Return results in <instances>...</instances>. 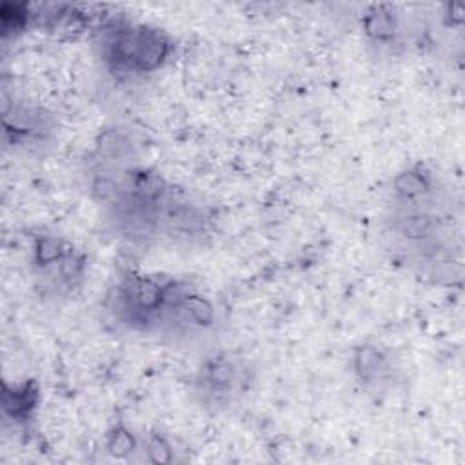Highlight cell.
Instances as JSON below:
<instances>
[{
    "instance_id": "8992f818",
    "label": "cell",
    "mask_w": 465,
    "mask_h": 465,
    "mask_svg": "<svg viewBox=\"0 0 465 465\" xmlns=\"http://www.w3.org/2000/svg\"><path fill=\"white\" fill-rule=\"evenodd\" d=\"M351 371L363 389L381 391L398 376V361L389 347L361 343L351 354Z\"/></svg>"
},
{
    "instance_id": "5b68a950",
    "label": "cell",
    "mask_w": 465,
    "mask_h": 465,
    "mask_svg": "<svg viewBox=\"0 0 465 465\" xmlns=\"http://www.w3.org/2000/svg\"><path fill=\"white\" fill-rule=\"evenodd\" d=\"M85 267L87 256L73 243L62 256L42 265H33L36 289L44 296H73L84 283Z\"/></svg>"
},
{
    "instance_id": "7c38bea8",
    "label": "cell",
    "mask_w": 465,
    "mask_h": 465,
    "mask_svg": "<svg viewBox=\"0 0 465 465\" xmlns=\"http://www.w3.org/2000/svg\"><path fill=\"white\" fill-rule=\"evenodd\" d=\"M145 450L154 463H169L173 460V447L162 434H151L145 440Z\"/></svg>"
},
{
    "instance_id": "52a82bcc",
    "label": "cell",
    "mask_w": 465,
    "mask_h": 465,
    "mask_svg": "<svg viewBox=\"0 0 465 465\" xmlns=\"http://www.w3.org/2000/svg\"><path fill=\"white\" fill-rule=\"evenodd\" d=\"M440 182L432 169L418 162L405 167L392 178V202L414 203L425 200H436Z\"/></svg>"
},
{
    "instance_id": "277c9868",
    "label": "cell",
    "mask_w": 465,
    "mask_h": 465,
    "mask_svg": "<svg viewBox=\"0 0 465 465\" xmlns=\"http://www.w3.org/2000/svg\"><path fill=\"white\" fill-rule=\"evenodd\" d=\"M56 129L53 114L40 105L4 104V134L5 142L24 149H44Z\"/></svg>"
},
{
    "instance_id": "ba28073f",
    "label": "cell",
    "mask_w": 465,
    "mask_h": 465,
    "mask_svg": "<svg viewBox=\"0 0 465 465\" xmlns=\"http://www.w3.org/2000/svg\"><path fill=\"white\" fill-rule=\"evenodd\" d=\"M365 36L372 44L392 45L400 35V20L391 5H372L361 18Z\"/></svg>"
},
{
    "instance_id": "6da1fadb",
    "label": "cell",
    "mask_w": 465,
    "mask_h": 465,
    "mask_svg": "<svg viewBox=\"0 0 465 465\" xmlns=\"http://www.w3.org/2000/svg\"><path fill=\"white\" fill-rule=\"evenodd\" d=\"M191 287L189 280L173 274L127 271L107 291L104 305L124 331L174 340L176 311Z\"/></svg>"
},
{
    "instance_id": "8fae6325",
    "label": "cell",
    "mask_w": 465,
    "mask_h": 465,
    "mask_svg": "<svg viewBox=\"0 0 465 465\" xmlns=\"http://www.w3.org/2000/svg\"><path fill=\"white\" fill-rule=\"evenodd\" d=\"M105 449L116 456V458H124L127 454H131L136 449V438L133 436V432L124 425V423H116L107 430V438H105Z\"/></svg>"
},
{
    "instance_id": "3957f363",
    "label": "cell",
    "mask_w": 465,
    "mask_h": 465,
    "mask_svg": "<svg viewBox=\"0 0 465 465\" xmlns=\"http://www.w3.org/2000/svg\"><path fill=\"white\" fill-rule=\"evenodd\" d=\"M256 372L252 363L232 351L207 354L191 376L194 401L213 412H222L240 403L252 389Z\"/></svg>"
},
{
    "instance_id": "30bf717a",
    "label": "cell",
    "mask_w": 465,
    "mask_h": 465,
    "mask_svg": "<svg viewBox=\"0 0 465 465\" xmlns=\"http://www.w3.org/2000/svg\"><path fill=\"white\" fill-rule=\"evenodd\" d=\"M31 9L27 4H4L0 9L2 38L7 40L11 33H20L29 25Z\"/></svg>"
},
{
    "instance_id": "7a4b0ae2",
    "label": "cell",
    "mask_w": 465,
    "mask_h": 465,
    "mask_svg": "<svg viewBox=\"0 0 465 465\" xmlns=\"http://www.w3.org/2000/svg\"><path fill=\"white\" fill-rule=\"evenodd\" d=\"M96 54L114 78L158 71L173 53V38L158 25L127 16H109L94 35Z\"/></svg>"
},
{
    "instance_id": "9c48e42d",
    "label": "cell",
    "mask_w": 465,
    "mask_h": 465,
    "mask_svg": "<svg viewBox=\"0 0 465 465\" xmlns=\"http://www.w3.org/2000/svg\"><path fill=\"white\" fill-rule=\"evenodd\" d=\"M38 398V387L33 381L15 385L13 391L9 389V383H4V411L18 423H24L31 418V412L36 409Z\"/></svg>"
}]
</instances>
